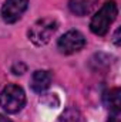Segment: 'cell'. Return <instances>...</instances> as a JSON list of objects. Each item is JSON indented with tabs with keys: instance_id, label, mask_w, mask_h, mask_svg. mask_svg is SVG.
<instances>
[{
	"instance_id": "cell-7",
	"label": "cell",
	"mask_w": 121,
	"mask_h": 122,
	"mask_svg": "<svg viewBox=\"0 0 121 122\" xmlns=\"http://www.w3.org/2000/svg\"><path fill=\"white\" fill-rule=\"evenodd\" d=\"M93 1L91 0H70L68 9L76 16H86L93 10Z\"/></svg>"
},
{
	"instance_id": "cell-1",
	"label": "cell",
	"mask_w": 121,
	"mask_h": 122,
	"mask_svg": "<svg viewBox=\"0 0 121 122\" xmlns=\"http://www.w3.org/2000/svg\"><path fill=\"white\" fill-rule=\"evenodd\" d=\"M118 14V7L117 3L114 0L105 1L103 4V7L94 14V17L91 19L90 23V30L97 34V36H104L107 34V31L110 30V26L114 23V20L117 19Z\"/></svg>"
},
{
	"instance_id": "cell-10",
	"label": "cell",
	"mask_w": 121,
	"mask_h": 122,
	"mask_svg": "<svg viewBox=\"0 0 121 122\" xmlns=\"http://www.w3.org/2000/svg\"><path fill=\"white\" fill-rule=\"evenodd\" d=\"M11 71H13V74H16V75H19V74H23V72H26V65L23 64V62H17V64H14L13 67H11Z\"/></svg>"
},
{
	"instance_id": "cell-3",
	"label": "cell",
	"mask_w": 121,
	"mask_h": 122,
	"mask_svg": "<svg viewBox=\"0 0 121 122\" xmlns=\"http://www.w3.org/2000/svg\"><path fill=\"white\" fill-rule=\"evenodd\" d=\"M57 30V21L50 19V17H44L37 20L29 30V38L33 44L36 46H44L50 41V38L53 37V34Z\"/></svg>"
},
{
	"instance_id": "cell-6",
	"label": "cell",
	"mask_w": 121,
	"mask_h": 122,
	"mask_svg": "<svg viewBox=\"0 0 121 122\" xmlns=\"http://www.w3.org/2000/svg\"><path fill=\"white\" fill-rule=\"evenodd\" d=\"M51 84V74L44 70H37L31 75V90L34 92H43L46 91Z\"/></svg>"
},
{
	"instance_id": "cell-11",
	"label": "cell",
	"mask_w": 121,
	"mask_h": 122,
	"mask_svg": "<svg viewBox=\"0 0 121 122\" xmlns=\"http://www.w3.org/2000/svg\"><path fill=\"white\" fill-rule=\"evenodd\" d=\"M108 122H121V112H120V109H117V111H111V112H110Z\"/></svg>"
},
{
	"instance_id": "cell-13",
	"label": "cell",
	"mask_w": 121,
	"mask_h": 122,
	"mask_svg": "<svg viewBox=\"0 0 121 122\" xmlns=\"http://www.w3.org/2000/svg\"><path fill=\"white\" fill-rule=\"evenodd\" d=\"M0 122H11L7 117H4V115H0Z\"/></svg>"
},
{
	"instance_id": "cell-8",
	"label": "cell",
	"mask_w": 121,
	"mask_h": 122,
	"mask_svg": "<svg viewBox=\"0 0 121 122\" xmlns=\"http://www.w3.org/2000/svg\"><path fill=\"white\" fill-rule=\"evenodd\" d=\"M104 104L107 108H110V111H117L121 107V92L120 88H113L110 91H107L103 97Z\"/></svg>"
},
{
	"instance_id": "cell-5",
	"label": "cell",
	"mask_w": 121,
	"mask_h": 122,
	"mask_svg": "<svg viewBox=\"0 0 121 122\" xmlns=\"http://www.w3.org/2000/svg\"><path fill=\"white\" fill-rule=\"evenodd\" d=\"M29 0H6L1 7V17L6 23H16L27 10Z\"/></svg>"
},
{
	"instance_id": "cell-2",
	"label": "cell",
	"mask_w": 121,
	"mask_h": 122,
	"mask_svg": "<svg viewBox=\"0 0 121 122\" xmlns=\"http://www.w3.org/2000/svg\"><path fill=\"white\" fill-rule=\"evenodd\" d=\"M26 104V94L22 87L9 84L0 92V107L9 114H17Z\"/></svg>"
},
{
	"instance_id": "cell-4",
	"label": "cell",
	"mask_w": 121,
	"mask_h": 122,
	"mask_svg": "<svg viewBox=\"0 0 121 122\" xmlns=\"http://www.w3.org/2000/svg\"><path fill=\"white\" fill-rule=\"evenodd\" d=\"M84 46H86V38L77 30L67 31L57 41V48L63 54H73L76 51H80Z\"/></svg>"
},
{
	"instance_id": "cell-9",
	"label": "cell",
	"mask_w": 121,
	"mask_h": 122,
	"mask_svg": "<svg viewBox=\"0 0 121 122\" xmlns=\"http://www.w3.org/2000/svg\"><path fill=\"white\" fill-rule=\"evenodd\" d=\"M61 122H81V114L76 108H68L63 115H61Z\"/></svg>"
},
{
	"instance_id": "cell-12",
	"label": "cell",
	"mask_w": 121,
	"mask_h": 122,
	"mask_svg": "<svg viewBox=\"0 0 121 122\" xmlns=\"http://www.w3.org/2000/svg\"><path fill=\"white\" fill-rule=\"evenodd\" d=\"M120 29H117V31H116V34H114V43H116V46H120Z\"/></svg>"
}]
</instances>
